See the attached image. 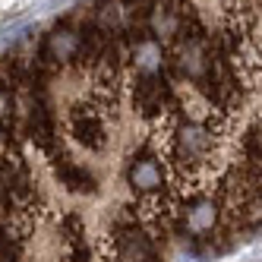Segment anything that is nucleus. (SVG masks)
<instances>
[{
	"label": "nucleus",
	"mask_w": 262,
	"mask_h": 262,
	"mask_svg": "<svg viewBox=\"0 0 262 262\" xmlns=\"http://www.w3.org/2000/svg\"><path fill=\"white\" fill-rule=\"evenodd\" d=\"M262 234V0H95L0 57V262H202Z\"/></svg>",
	"instance_id": "nucleus-1"
}]
</instances>
